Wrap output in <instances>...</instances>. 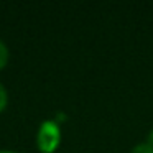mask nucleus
<instances>
[{
	"label": "nucleus",
	"mask_w": 153,
	"mask_h": 153,
	"mask_svg": "<svg viewBox=\"0 0 153 153\" xmlns=\"http://www.w3.org/2000/svg\"><path fill=\"white\" fill-rule=\"evenodd\" d=\"M61 145V128L54 120H45L36 132V148L40 153H54Z\"/></svg>",
	"instance_id": "1"
},
{
	"label": "nucleus",
	"mask_w": 153,
	"mask_h": 153,
	"mask_svg": "<svg viewBox=\"0 0 153 153\" xmlns=\"http://www.w3.org/2000/svg\"><path fill=\"white\" fill-rule=\"evenodd\" d=\"M8 61H10V50H8L7 43L0 38V71H4L7 68Z\"/></svg>",
	"instance_id": "2"
},
{
	"label": "nucleus",
	"mask_w": 153,
	"mask_h": 153,
	"mask_svg": "<svg viewBox=\"0 0 153 153\" xmlns=\"http://www.w3.org/2000/svg\"><path fill=\"white\" fill-rule=\"evenodd\" d=\"M8 105V91L4 86V82H0V114L4 112Z\"/></svg>",
	"instance_id": "3"
},
{
	"label": "nucleus",
	"mask_w": 153,
	"mask_h": 153,
	"mask_svg": "<svg viewBox=\"0 0 153 153\" xmlns=\"http://www.w3.org/2000/svg\"><path fill=\"white\" fill-rule=\"evenodd\" d=\"M130 153H153V148L148 145V143L142 142L138 143V145H135L132 150H130Z\"/></svg>",
	"instance_id": "4"
},
{
	"label": "nucleus",
	"mask_w": 153,
	"mask_h": 153,
	"mask_svg": "<svg viewBox=\"0 0 153 153\" xmlns=\"http://www.w3.org/2000/svg\"><path fill=\"white\" fill-rule=\"evenodd\" d=\"M145 143H148V145L153 148V128L150 130L148 133H146V140H145Z\"/></svg>",
	"instance_id": "5"
},
{
	"label": "nucleus",
	"mask_w": 153,
	"mask_h": 153,
	"mask_svg": "<svg viewBox=\"0 0 153 153\" xmlns=\"http://www.w3.org/2000/svg\"><path fill=\"white\" fill-rule=\"evenodd\" d=\"M0 153H20V152H13V150H0Z\"/></svg>",
	"instance_id": "6"
}]
</instances>
